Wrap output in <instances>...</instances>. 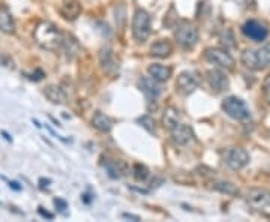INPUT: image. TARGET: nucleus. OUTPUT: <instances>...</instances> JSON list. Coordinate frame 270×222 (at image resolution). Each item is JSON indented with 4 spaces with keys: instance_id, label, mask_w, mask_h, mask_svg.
Here are the masks:
<instances>
[{
    "instance_id": "412c9836",
    "label": "nucleus",
    "mask_w": 270,
    "mask_h": 222,
    "mask_svg": "<svg viewBox=\"0 0 270 222\" xmlns=\"http://www.w3.org/2000/svg\"><path fill=\"white\" fill-rule=\"evenodd\" d=\"M44 95H45V98L48 101L51 102V104H54V105H63V104H66V95H65V92H63L59 86H53V84L47 86L44 89Z\"/></svg>"
},
{
    "instance_id": "2eb2a0df",
    "label": "nucleus",
    "mask_w": 270,
    "mask_h": 222,
    "mask_svg": "<svg viewBox=\"0 0 270 222\" xmlns=\"http://www.w3.org/2000/svg\"><path fill=\"white\" fill-rule=\"evenodd\" d=\"M170 134H171V140L176 146H186L194 138V132L191 126H188L185 123H179L177 126H174L170 131Z\"/></svg>"
},
{
    "instance_id": "473e14b6",
    "label": "nucleus",
    "mask_w": 270,
    "mask_h": 222,
    "mask_svg": "<svg viewBox=\"0 0 270 222\" xmlns=\"http://www.w3.org/2000/svg\"><path fill=\"white\" fill-rule=\"evenodd\" d=\"M33 123H35V125H36L38 128H41V125H39V122H38V120H33Z\"/></svg>"
},
{
    "instance_id": "393cba45",
    "label": "nucleus",
    "mask_w": 270,
    "mask_h": 222,
    "mask_svg": "<svg viewBox=\"0 0 270 222\" xmlns=\"http://www.w3.org/2000/svg\"><path fill=\"white\" fill-rule=\"evenodd\" d=\"M149 174H150L149 168L143 164H135L134 168H132V176L137 182H144L146 179L149 177Z\"/></svg>"
},
{
    "instance_id": "423d86ee",
    "label": "nucleus",
    "mask_w": 270,
    "mask_h": 222,
    "mask_svg": "<svg viewBox=\"0 0 270 222\" xmlns=\"http://www.w3.org/2000/svg\"><path fill=\"white\" fill-rule=\"evenodd\" d=\"M152 32V20L144 9H137L132 17V36L137 42H146Z\"/></svg>"
},
{
    "instance_id": "6e6552de",
    "label": "nucleus",
    "mask_w": 270,
    "mask_h": 222,
    "mask_svg": "<svg viewBox=\"0 0 270 222\" xmlns=\"http://www.w3.org/2000/svg\"><path fill=\"white\" fill-rule=\"evenodd\" d=\"M204 59L216 66V68H221V69H225V71H231L234 69V57L230 54L227 50L224 48H218V47H210L204 50Z\"/></svg>"
},
{
    "instance_id": "f03ea898",
    "label": "nucleus",
    "mask_w": 270,
    "mask_h": 222,
    "mask_svg": "<svg viewBox=\"0 0 270 222\" xmlns=\"http://www.w3.org/2000/svg\"><path fill=\"white\" fill-rule=\"evenodd\" d=\"M240 60L243 63V66L251 71H263L270 68V42L264 44L258 50L246 48L242 53Z\"/></svg>"
},
{
    "instance_id": "b1692460",
    "label": "nucleus",
    "mask_w": 270,
    "mask_h": 222,
    "mask_svg": "<svg viewBox=\"0 0 270 222\" xmlns=\"http://www.w3.org/2000/svg\"><path fill=\"white\" fill-rule=\"evenodd\" d=\"M62 50L65 51L66 59L72 60L80 53V44L77 42V39L74 36H65Z\"/></svg>"
},
{
    "instance_id": "1a4fd4ad",
    "label": "nucleus",
    "mask_w": 270,
    "mask_h": 222,
    "mask_svg": "<svg viewBox=\"0 0 270 222\" xmlns=\"http://www.w3.org/2000/svg\"><path fill=\"white\" fill-rule=\"evenodd\" d=\"M198 84H200V78H198L197 72L183 71L177 75L174 86H176V92L180 96H189L198 89Z\"/></svg>"
},
{
    "instance_id": "f257e3e1",
    "label": "nucleus",
    "mask_w": 270,
    "mask_h": 222,
    "mask_svg": "<svg viewBox=\"0 0 270 222\" xmlns=\"http://www.w3.org/2000/svg\"><path fill=\"white\" fill-rule=\"evenodd\" d=\"M33 39L42 50L59 51L62 50L65 35L56 24L50 21H41L33 30Z\"/></svg>"
},
{
    "instance_id": "a878e982",
    "label": "nucleus",
    "mask_w": 270,
    "mask_h": 222,
    "mask_svg": "<svg viewBox=\"0 0 270 222\" xmlns=\"http://www.w3.org/2000/svg\"><path fill=\"white\" fill-rule=\"evenodd\" d=\"M138 123L144 128L149 134L156 135V122H155L153 117H150V116H141V117L138 119Z\"/></svg>"
},
{
    "instance_id": "39448f33",
    "label": "nucleus",
    "mask_w": 270,
    "mask_h": 222,
    "mask_svg": "<svg viewBox=\"0 0 270 222\" xmlns=\"http://www.w3.org/2000/svg\"><path fill=\"white\" fill-rule=\"evenodd\" d=\"M224 113L234 120L245 122L251 119V110L246 102L237 96H227L221 104Z\"/></svg>"
},
{
    "instance_id": "7ed1b4c3",
    "label": "nucleus",
    "mask_w": 270,
    "mask_h": 222,
    "mask_svg": "<svg viewBox=\"0 0 270 222\" xmlns=\"http://www.w3.org/2000/svg\"><path fill=\"white\" fill-rule=\"evenodd\" d=\"M245 200L252 212L270 219V191L254 188L246 194Z\"/></svg>"
},
{
    "instance_id": "0eeeda50",
    "label": "nucleus",
    "mask_w": 270,
    "mask_h": 222,
    "mask_svg": "<svg viewBox=\"0 0 270 222\" xmlns=\"http://www.w3.org/2000/svg\"><path fill=\"white\" fill-rule=\"evenodd\" d=\"M174 36L177 44L183 48V50H192L200 39V35H198V29L189 23V21H182L176 32H174Z\"/></svg>"
},
{
    "instance_id": "dca6fc26",
    "label": "nucleus",
    "mask_w": 270,
    "mask_h": 222,
    "mask_svg": "<svg viewBox=\"0 0 270 222\" xmlns=\"http://www.w3.org/2000/svg\"><path fill=\"white\" fill-rule=\"evenodd\" d=\"M173 54V44L170 39H158L150 47V56L156 59H167Z\"/></svg>"
},
{
    "instance_id": "4be33fe9",
    "label": "nucleus",
    "mask_w": 270,
    "mask_h": 222,
    "mask_svg": "<svg viewBox=\"0 0 270 222\" xmlns=\"http://www.w3.org/2000/svg\"><path fill=\"white\" fill-rule=\"evenodd\" d=\"M180 123V113L177 108L174 107H167L162 114V125L167 131H171L174 126H177Z\"/></svg>"
},
{
    "instance_id": "bb28decb",
    "label": "nucleus",
    "mask_w": 270,
    "mask_h": 222,
    "mask_svg": "<svg viewBox=\"0 0 270 222\" xmlns=\"http://www.w3.org/2000/svg\"><path fill=\"white\" fill-rule=\"evenodd\" d=\"M263 96L267 104H270V74L263 81Z\"/></svg>"
},
{
    "instance_id": "a211bd4d",
    "label": "nucleus",
    "mask_w": 270,
    "mask_h": 222,
    "mask_svg": "<svg viewBox=\"0 0 270 222\" xmlns=\"http://www.w3.org/2000/svg\"><path fill=\"white\" fill-rule=\"evenodd\" d=\"M147 72H149V75L153 78V80H156L158 83H165L171 78V75H173V69L170 68V66H167V65H161V63H153V65H150L149 66V69H147Z\"/></svg>"
},
{
    "instance_id": "5701e85b",
    "label": "nucleus",
    "mask_w": 270,
    "mask_h": 222,
    "mask_svg": "<svg viewBox=\"0 0 270 222\" xmlns=\"http://www.w3.org/2000/svg\"><path fill=\"white\" fill-rule=\"evenodd\" d=\"M213 189L221 192V194H225L230 197H239L240 195V189L237 188V185H234L233 182H225V180H218V182L212 183Z\"/></svg>"
},
{
    "instance_id": "f8f14e48",
    "label": "nucleus",
    "mask_w": 270,
    "mask_h": 222,
    "mask_svg": "<svg viewBox=\"0 0 270 222\" xmlns=\"http://www.w3.org/2000/svg\"><path fill=\"white\" fill-rule=\"evenodd\" d=\"M161 83H158L156 80H153L150 75L149 77H141L138 80V89L140 92L146 96V99L149 102L156 101L161 95H162V89L159 86Z\"/></svg>"
},
{
    "instance_id": "7c9ffc66",
    "label": "nucleus",
    "mask_w": 270,
    "mask_h": 222,
    "mask_svg": "<svg viewBox=\"0 0 270 222\" xmlns=\"http://www.w3.org/2000/svg\"><path fill=\"white\" fill-rule=\"evenodd\" d=\"M123 216H125V218H129V219H134V221H140V218H138V216L129 215V213H123Z\"/></svg>"
},
{
    "instance_id": "4468645a",
    "label": "nucleus",
    "mask_w": 270,
    "mask_h": 222,
    "mask_svg": "<svg viewBox=\"0 0 270 222\" xmlns=\"http://www.w3.org/2000/svg\"><path fill=\"white\" fill-rule=\"evenodd\" d=\"M99 63H101V68L105 74L108 75H114L119 69V63L116 60V56H114V51L111 47H104L101 48L99 51Z\"/></svg>"
},
{
    "instance_id": "9b49d317",
    "label": "nucleus",
    "mask_w": 270,
    "mask_h": 222,
    "mask_svg": "<svg viewBox=\"0 0 270 222\" xmlns=\"http://www.w3.org/2000/svg\"><path fill=\"white\" fill-rule=\"evenodd\" d=\"M242 33L250 39L260 42L269 36V27L258 20H248L242 26Z\"/></svg>"
},
{
    "instance_id": "20e7f679",
    "label": "nucleus",
    "mask_w": 270,
    "mask_h": 222,
    "mask_svg": "<svg viewBox=\"0 0 270 222\" xmlns=\"http://www.w3.org/2000/svg\"><path fill=\"white\" fill-rule=\"evenodd\" d=\"M221 158H222L224 164L229 167L230 170H233V171H240L251 161L250 153L245 149L236 147V146L222 149L221 150Z\"/></svg>"
},
{
    "instance_id": "aec40b11",
    "label": "nucleus",
    "mask_w": 270,
    "mask_h": 222,
    "mask_svg": "<svg viewBox=\"0 0 270 222\" xmlns=\"http://www.w3.org/2000/svg\"><path fill=\"white\" fill-rule=\"evenodd\" d=\"M92 126L102 134H108L113 129V120L102 111H95V114L92 117Z\"/></svg>"
},
{
    "instance_id": "c85d7f7f",
    "label": "nucleus",
    "mask_w": 270,
    "mask_h": 222,
    "mask_svg": "<svg viewBox=\"0 0 270 222\" xmlns=\"http://www.w3.org/2000/svg\"><path fill=\"white\" fill-rule=\"evenodd\" d=\"M8 185H9V186H11L14 191H21V189H23V188H21V185H18L17 182H12V180H9V182H8Z\"/></svg>"
},
{
    "instance_id": "cd10ccee",
    "label": "nucleus",
    "mask_w": 270,
    "mask_h": 222,
    "mask_svg": "<svg viewBox=\"0 0 270 222\" xmlns=\"http://www.w3.org/2000/svg\"><path fill=\"white\" fill-rule=\"evenodd\" d=\"M39 213H41L44 218H48V219H53V218H54V215L48 213V212H47V210H44L42 207H39Z\"/></svg>"
},
{
    "instance_id": "f3484780",
    "label": "nucleus",
    "mask_w": 270,
    "mask_h": 222,
    "mask_svg": "<svg viewBox=\"0 0 270 222\" xmlns=\"http://www.w3.org/2000/svg\"><path fill=\"white\" fill-rule=\"evenodd\" d=\"M59 11L65 20H77L81 14V5L78 0H63Z\"/></svg>"
},
{
    "instance_id": "c756f323",
    "label": "nucleus",
    "mask_w": 270,
    "mask_h": 222,
    "mask_svg": "<svg viewBox=\"0 0 270 222\" xmlns=\"http://www.w3.org/2000/svg\"><path fill=\"white\" fill-rule=\"evenodd\" d=\"M54 204H56V206H60V207H62V210L68 207V204L63 201V200H60V198H56V200H54Z\"/></svg>"
},
{
    "instance_id": "2f4dec72",
    "label": "nucleus",
    "mask_w": 270,
    "mask_h": 222,
    "mask_svg": "<svg viewBox=\"0 0 270 222\" xmlns=\"http://www.w3.org/2000/svg\"><path fill=\"white\" fill-rule=\"evenodd\" d=\"M2 135L5 137V140H8V142H9V143L12 142V138H11V135H9L8 132H5V131H2Z\"/></svg>"
},
{
    "instance_id": "6ab92c4d",
    "label": "nucleus",
    "mask_w": 270,
    "mask_h": 222,
    "mask_svg": "<svg viewBox=\"0 0 270 222\" xmlns=\"http://www.w3.org/2000/svg\"><path fill=\"white\" fill-rule=\"evenodd\" d=\"M0 32L5 35H12L15 32V21L11 11L6 6H0Z\"/></svg>"
},
{
    "instance_id": "ddd939ff",
    "label": "nucleus",
    "mask_w": 270,
    "mask_h": 222,
    "mask_svg": "<svg viewBox=\"0 0 270 222\" xmlns=\"http://www.w3.org/2000/svg\"><path fill=\"white\" fill-rule=\"evenodd\" d=\"M102 167H104L107 174L111 179H122L123 176L129 173V168H128L126 162L122 161V159H111V158L105 156V158H102Z\"/></svg>"
},
{
    "instance_id": "9d476101",
    "label": "nucleus",
    "mask_w": 270,
    "mask_h": 222,
    "mask_svg": "<svg viewBox=\"0 0 270 222\" xmlns=\"http://www.w3.org/2000/svg\"><path fill=\"white\" fill-rule=\"evenodd\" d=\"M206 81H207L209 87L212 89L213 93H224L227 92L230 87V80L227 74L224 72V69L221 68H213L209 69L206 72Z\"/></svg>"
}]
</instances>
